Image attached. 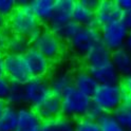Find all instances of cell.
<instances>
[{
    "label": "cell",
    "instance_id": "obj_1",
    "mask_svg": "<svg viewBox=\"0 0 131 131\" xmlns=\"http://www.w3.org/2000/svg\"><path fill=\"white\" fill-rule=\"evenodd\" d=\"M41 28V23L35 17L29 2H20L6 18V29L10 34L24 37L31 36Z\"/></svg>",
    "mask_w": 131,
    "mask_h": 131
},
{
    "label": "cell",
    "instance_id": "obj_2",
    "mask_svg": "<svg viewBox=\"0 0 131 131\" xmlns=\"http://www.w3.org/2000/svg\"><path fill=\"white\" fill-rule=\"evenodd\" d=\"M60 101L62 116L72 121L86 117L90 107L92 106L91 98L77 91L74 87L67 90L60 96Z\"/></svg>",
    "mask_w": 131,
    "mask_h": 131
},
{
    "label": "cell",
    "instance_id": "obj_3",
    "mask_svg": "<svg viewBox=\"0 0 131 131\" xmlns=\"http://www.w3.org/2000/svg\"><path fill=\"white\" fill-rule=\"evenodd\" d=\"M125 91L121 84L98 85L91 97L92 104L104 113H112L123 105Z\"/></svg>",
    "mask_w": 131,
    "mask_h": 131
},
{
    "label": "cell",
    "instance_id": "obj_4",
    "mask_svg": "<svg viewBox=\"0 0 131 131\" xmlns=\"http://www.w3.org/2000/svg\"><path fill=\"white\" fill-rule=\"evenodd\" d=\"M32 47L51 62L58 60L64 51V42L48 28H41V31L32 43Z\"/></svg>",
    "mask_w": 131,
    "mask_h": 131
},
{
    "label": "cell",
    "instance_id": "obj_5",
    "mask_svg": "<svg viewBox=\"0 0 131 131\" xmlns=\"http://www.w3.org/2000/svg\"><path fill=\"white\" fill-rule=\"evenodd\" d=\"M98 43H101V34L97 27H80L75 36L68 42L72 52L81 58Z\"/></svg>",
    "mask_w": 131,
    "mask_h": 131
},
{
    "label": "cell",
    "instance_id": "obj_6",
    "mask_svg": "<svg viewBox=\"0 0 131 131\" xmlns=\"http://www.w3.org/2000/svg\"><path fill=\"white\" fill-rule=\"evenodd\" d=\"M24 104L28 107L35 109L52 94L49 80L47 78L31 77L23 85Z\"/></svg>",
    "mask_w": 131,
    "mask_h": 131
},
{
    "label": "cell",
    "instance_id": "obj_7",
    "mask_svg": "<svg viewBox=\"0 0 131 131\" xmlns=\"http://www.w3.org/2000/svg\"><path fill=\"white\" fill-rule=\"evenodd\" d=\"M129 30L125 27L122 20L110 22L100 28L101 42L109 51H115L124 48Z\"/></svg>",
    "mask_w": 131,
    "mask_h": 131
},
{
    "label": "cell",
    "instance_id": "obj_8",
    "mask_svg": "<svg viewBox=\"0 0 131 131\" xmlns=\"http://www.w3.org/2000/svg\"><path fill=\"white\" fill-rule=\"evenodd\" d=\"M4 76L11 83L24 85L31 78L23 55L4 53Z\"/></svg>",
    "mask_w": 131,
    "mask_h": 131
},
{
    "label": "cell",
    "instance_id": "obj_9",
    "mask_svg": "<svg viewBox=\"0 0 131 131\" xmlns=\"http://www.w3.org/2000/svg\"><path fill=\"white\" fill-rule=\"evenodd\" d=\"M31 77L47 78L52 69V62L33 47L23 55Z\"/></svg>",
    "mask_w": 131,
    "mask_h": 131
},
{
    "label": "cell",
    "instance_id": "obj_10",
    "mask_svg": "<svg viewBox=\"0 0 131 131\" xmlns=\"http://www.w3.org/2000/svg\"><path fill=\"white\" fill-rule=\"evenodd\" d=\"M123 11L118 6L116 1L113 0H102L98 1L94 9L95 26L100 29L101 27L122 19Z\"/></svg>",
    "mask_w": 131,
    "mask_h": 131
},
{
    "label": "cell",
    "instance_id": "obj_11",
    "mask_svg": "<svg viewBox=\"0 0 131 131\" xmlns=\"http://www.w3.org/2000/svg\"><path fill=\"white\" fill-rule=\"evenodd\" d=\"M74 3L75 1L73 0H55L54 11L50 20L47 23V28L55 32L64 24L72 21Z\"/></svg>",
    "mask_w": 131,
    "mask_h": 131
},
{
    "label": "cell",
    "instance_id": "obj_12",
    "mask_svg": "<svg viewBox=\"0 0 131 131\" xmlns=\"http://www.w3.org/2000/svg\"><path fill=\"white\" fill-rule=\"evenodd\" d=\"M15 131H42V121L33 108L21 106L18 108V118Z\"/></svg>",
    "mask_w": 131,
    "mask_h": 131
},
{
    "label": "cell",
    "instance_id": "obj_13",
    "mask_svg": "<svg viewBox=\"0 0 131 131\" xmlns=\"http://www.w3.org/2000/svg\"><path fill=\"white\" fill-rule=\"evenodd\" d=\"M34 110L42 122L51 121L59 117L62 115L60 97L51 94L45 102H42Z\"/></svg>",
    "mask_w": 131,
    "mask_h": 131
},
{
    "label": "cell",
    "instance_id": "obj_14",
    "mask_svg": "<svg viewBox=\"0 0 131 131\" xmlns=\"http://www.w3.org/2000/svg\"><path fill=\"white\" fill-rule=\"evenodd\" d=\"M86 70L92 75V77L97 81L98 85H113L121 84L122 77L114 69L111 62L95 68H86Z\"/></svg>",
    "mask_w": 131,
    "mask_h": 131
},
{
    "label": "cell",
    "instance_id": "obj_15",
    "mask_svg": "<svg viewBox=\"0 0 131 131\" xmlns=\"http://www.w3.org/2000/svg\"><path fill=\"white\" fill-rule=\"evenodd\" d=\"M52 94L61 96L67 90L73 87V73L69 70H58L48 78Z\"/></svg>",
    "mask_w": 131,
    "mask_h": 131
},
{
    "label": "cell",
    "instance_id": "obj_16",
    "mask_svg": "<svg viewBox=\"0 0 131 131\" xmlns=\"http://www.w3.org/2000/svg\"><path fill=\"white\" fill-rule=\"evenodd\" d=\"M98 84L92 75L86 70L81 69L73 74V87L84 95L91 98Z\"/></svg>",
    "mask_w": 131,
    "mask_h": 131
},
{
    "label": "cell",
    "instance_id": "obj_17",
    "mask_svg": "<svg viewBox=\"0 0 131 131\" xmlns=\"http://www.w3.org/2000/svg\"><path fill=\"white\" fill-rule=\"evenodd\" d=\"M72 21H74L80 27H96L94 9L85 4L83 0L75 1L72 13Z\"/></svg>",
    "mask_w": 131,
    "mask_h": 131
},
{
    "label": "cell",
    "instance_id": "obj_18",
    "mask_svg": "<svg viewBox=\"0 0 131 131\" xmlns=\"http://www.w3.org/2000/svg\"><path fill=\"white\" fill-rule=\"evenodd\" d=\"M86 68H95L111 62V51H109L102 42L95 46L85 57Z\"/></svg>",
    "mask_w": 131,
    "mask_h": 131
},
{
    "label": "cell",
    "instance_id": "obj_19",
    "mask_svg": "<svg viewBox=\"0 0 131 131\" xmlns=\"http://www.w3.org/2000/svg\"><path fill=\"white\" fill-rule=\"evenodd\" d=\"M111 63L121 75L124 77L131 72V53L126 48H121L111 52Z\"/></svg>",
    "mask_w": 131,
    "mask_h": 131
},
{
    "label": "cell",
    "instance_id": "obj_20",
    "mask_svg": "<svg viewBox=\"0 0 131 131\" xmlns=\"http://www.w3.org/2000/svg\"><path fill=\"white\" fill-rule=\"evenodd\" d=\"M29 5L40 23H48L54 11L55 0H32Z\"/></svg>",
    "mask_w": 131,
    "mask_h": 131
},
{
    "label": "cell",
    "instance_id": "obj_21",
    "mask_svg": "<svg viewBox=\"0 0 131 131\" xmlns=\"http://www.w3.org/2000/svg\"><path fill=\"white\" fill-rule=\"evenodd\" d=\"M32 47V43L28 37L11 34L6 41V53L15 55H24Z\"/></svg>",
    "mask_w": 131,
    "mask_h": 131
},
{
    "label": "cell",
    "instance_id": "obj_22",
    "mask_svg": "<svg viewBox=\"0 0 131 131\" xmlns=\"http://www.w3.org/2000/svg\"><path fill=\"white\" fill-rule=\"evenodd\" d=\"M18 118V108L6 105L0 115V131H15Z\"/></svg>",
    "mask_w": 131,
    "mask_h": 131
},
{
    "label": "cell",
    "instance_id": "obj_23",
    "mask_svg": "<svg viewBox=\"0 0 131 131\" xmlns=\"http://www.w3.org/2000/svg\"><path fill=\"white\" fill-rule=\"evenodd\" d=\"M42 131H74V121L61 115L51 121L42 122Z\"/></svg>",
    "mask_w": 131,
    "mask_h": 131
},
{
    "label": "cell",
    "instance_id": "obj_24",
    "mask_svg": "<svg viewBox=\"0 0 131 131\" xmlns=\"http://www.w3.org/2000/svg\"><path fill=\"white\" fill-rule=\"evenodd\" d=\"M7 105L14 106L16 108H19L24 104V94H23V85L21 84H11L10 92L7 94L5 100Z\"/></svg>",
    "mask_w": 131,
    "mask_h": 131
},
{
    "label": "cell",
    "instance_id": "obj_25",
    "mask_svg": "<svg viewBox=\"0 0 131 131\" xmlns=\"http://www.w3.org/2000/svg\"><path fill=\"white\" fill-rule=\"evenodd\" d=\"M111 114L125 131H131V111L122 105Z\"/></svg>",
    "mask_w": 131,
    "mask_h": 131
},
{
    "label": "cell",
    "instance_id": "obj_26",
    "mask_svg": "<svg viewBox=\"0 0 131 131\" xmlns=\"http://www.w3.org/2000/svg\"><path fill=\"white\" fill-rule=\"evenodd\" d=\"M101 131H125L111 113H103L97 121Z\"/></svg>",
    "mask_w": 131,
    "mask_h": 131
},
{
    "label": "cell",
    "instance_id": "obj_27",
    "mask_svg": "<svg viewBox=\"0 0 131 131\" xmlns=\"http://www.w3.org/2000/svg\"><path fill=\"white\" fill-rule=\"evenodd\" d=\"M79 29H80V26H78L74 21H70L67 24L62 26L61 28H59L57 31H55L54 33L63 42H69L70 40L75 36V34L78 32Z\"/></svg>",
    "mask_w": 131,
    "mask_h": 131
},
{
    "label": "cell",
    "instance_id": "obj_28",
    "mask_svg": "<svg viewBox=\"0 0 131 131\" xmlns=\"http://www.w3.org/2000/svg\"><path fill=\"white\" fill-rule=\"evenodd\" d=\"M74 131H101L96 121L87 117L74 121Z\"/></svg>",
    "mask_w": 131,
    "mask_h": 131
},
{
    "label": "cell",
    "instance_id": "obj_29",
    "mask_svg": "<svg viewBox=\"0 0 131 131\" xmlns=\"http://www.w3.org/2000/svg\"><path fill=\"white\" fill-rule=\"evenodd\" d=\"M17 5L18 2L15 0H0V16L6 19L13 13Z\"/></svg>",
    "mask_w": 131,
    "mask_h": 131
},
{
    "label": "cell",
    "instance_id": "obj_30",
    "mask_svg": "<svg viewBox=\"0 0 131 131\" xmlns=\"http://www.w3.org/2000/svg\"><path fill=\"white\" fill-rule=\"evenodd\" d=\"M11 84L12 83L5 76L0 77V100H3V101L6 100L7 94L10 92Z\"/></svg>",
    "mask_w": 131,
    "mask_h": 131
},
{
    "label": "cell",
    "instance_id": "obj_31",
    "mask_svg": "<svg viewBox=\"0 0 131 131\" xmlns=\"http://www.w3.org/2000/svg\"><path fill=\"white\" fill-rule=\"evenodd\" d=\"M103 113H104V112H103L101 109H98L96 106H94V105L92 104V106L90 107V109H89V111H88V113H87V116H86V117L89 118V119H92V121H97Z\"/></svg>",
    "mask_w": 131,
    "mask_h": 131
},
{
    "label": "cell",
    "instance_id": "obj_32",
    "mask_svg": "<svg viewBox=\"0 0 131 131\" xmlns=\"http://www.w3.org/2000/svg\"><path fill=\"white\" fill-rule=\"evenodd\" d=\"M6 29V28H5ZM1 30L0 31V53H2L5 51V48H6V41H7V38H9V36L11 35L10 32L6 30Z\"/></svg>",
    "mask_w": 131,
    "mask_h": 131
},
{
    "label": "cell",
    "instance_id": "obj_33",
    "mask_svg": "<svg viewBox=\"0 0 131 131\" xmlns=\"http://www.w3.org/2000/svg\"><path fill=\"white\" fill-rule=\"evenodd\" d=\"M122 87L124 89V91L126 94L131 95V72L128 75L122 77Z\"/></svg>",
    "mask_w": 131,
    "mask_h": 131
},
{
    "label": "cell",
    "instance_id": "obj_34",
    "mask_svg": "<svg viewBox=\"0 0 131 131\" xmlns=\"http://www.w3.org/2000/svg\"><path fill=\"white\" fill-rule=\"evenodd\" d=\"M122 22L125 24V27L131 31V11H126L123 12V16H122Z\"/></svg>",
    "mask_w": 131,
    "mask_h": 131
},
{
    "label": "cell",
    "instance_id": "obj_35",
    "mask_svg": "<svg viewBox=\"0 0 131 131\" xmlns=\"http://www.w3.org/2000/svg\"><path fill=\"white\" fill-rule=\"evenodd\" d=\"M116 2L123 12L131 11V0H117Z\"/></svg>",
    "mask_w": 131,
    "mask_h": 131
},
{
    "label": "cell",
    "instance_id": "obj_36",
    "mask_svg": "<svg viewBox=\"0 0 131 131\" xmlns=\"http://www.w3.org/2000/svg\"><path fill=\"white\" fill-rule=\"evenodd\" d=\"M123 106H124V107H126L129 111H131V95L125 93L124 101H123Z\"/></svg>",
    "mask_w": 131,
    "mask_h": 131
},
{
    "label": "cell",
    "instance_id": "obj_37",
    "mask_svg": "<svg viewBox=\"0 0 131 131\" xmlns=\"http://www.w3.org/2000/svg\"><path fill=\"white\" fill-rule=\"evenodd\" d=\"M4 76V54L0 53V77Z\"/></svg>",
    "mask_w": 131,
    "mask_h": 131
},
{
    "label": "cell",
    "instance_id": "obj_38",
    "mask_svg": "<svg viewBox=\"0 0 131 131\" xmlns=\"http://www.w3.org/2000/svg\"><path fill=\"white\" fill-rule=\"evenodd\" d=\"M124 48H126L127 50L131 53V31H129L128 35H127V38H126V41H125V46Z\"/></svg>",
    "mask_w": 131,
    "mask_h": 131
},
{
    "label": "cell",
    "instance_id": "obj_39",
    "mask_svg": "<svg viewBox=\"0 0 131 131\" xmlns=\"http://www.w3.org/2000/svg\"><path fill=\"white\" fill-rule=\"evenodd\" d=\"M83 2L85 4H87L88 6L92 7V9H95L97 3H98V0H83Z\"/></svg>",
    "mask_w": 131,
    "mask_h": 131
},
{
    "label": "cell",
    "instance_id": "obj_40",
    "mask_svg": "<svg viewBox=\"0 0 131 131\" xmlns=\"http://www.w3.org/2000/svg\"><path fill=\"white\" fill-rule=\"evenodd\" d=\"M6 28V19L2 16H0V31Z\"/></svg>",
    "mask_w": 131,
    "mask_h": 131
},
{
    "label": "cell",
    "instance_id": "obj_41",
    "mask_svg": "<svg viewBox=\"0 0 131 131\" xmlns=\"http://www.w3.org/2000/svg\"><path fill=\"white\" fill-rule=\"evenodd\" d=\"M6 102L5 101H3V100H0V115L2 114V112H3V110L5 109V107H6Z\"/></svg>",
    "mask_w": 131,
    "mask_h": 131
}]
</instances>
